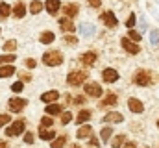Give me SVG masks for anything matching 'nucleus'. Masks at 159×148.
Segmentation results:
<instances>
[{
  "label": "nucleus",
  "mask_w": 159,
  "mask_h": 148,
  "mask_svg": "<svg viewBox=\"0 0 159 148\" xmlns=\"http://www.w3.org/2000/svg\"><path fill=\"white\" fill-rule=\"evenodd\" d=\"M43 63H44L46 67H57V65H61V63H63V56H61V52H59V50L44 52V56H43Z\"/></svg>",
  "instance_id": "f257e3e1"
},
{
  "label": "nucleus",
  "mask_w": 159,
  "mask_h": 148,
  "mask_svg": "<svg viewBox=\"0 0 159 148\" xmlns=\"http://www.w3.org/2000/svg\"><path fill=\"white\" fill-rule=\"evenodd\" d=\"M87 76H89V74L85 72V71H72V72L67 76V81H69V85L78 87V85H81V83L87 80Z\"/></svg>",
  "instance_id": "f03ea898"
},
{
  "label": "nucleus",
  "mask_w": 159,
  "mask_h": 148,
  "mask_svg": "<svg viewBox=\"0 0 159 148\" xmlns=\"http://www.w3.org/2000/svg\"><path fill=\"white\" fill-rule=\"evenodd\" d=\"M135 83L137 85H143V87H148L152 83V72L150 71H144V69L137 71L135 72Z\"/></svg>",
  "instance_id": "7ed1b4c3"
},
{
  "label": "nucleus",
  "mask_w": 159,
  "mask_h": 148,
  "mask_svg": "<svg viewBox=\"0 0 159 148\" xmlns=\"http://www.w3.org/2000/svg\"><path fill=\"white\" fill-rule=\"evenodd\" d=\"M20 133H24V120H15L11 126L6 128V135L7 137H17Z\"/></svg>",
  "instance_id": "20e7f679"
},
{
  "label": "nucleus",
  "mask_w": 159,
  "mask_h": 148,
  "mask_svg": "<svg viewBox=\"0 0 159 148\" xmlns=\"http://www.w3.org/2000/svg\"><path fill=\"white\" fill-rule=\"evenodd\" d=\"M85 95H87V96H93V98L102 96V87H100V83H96V81L85 83Z\"/></svg>",
  "instance_id": "39448f33"
},
{
  "label": "nucleus",
  "mask_w": 159,
  "mask_h": 148,
  "mask_svg": "<svg viewBox=\"0 0 159 148\" xmlns=\"http://www.w3.org/2000/svg\"><path fill=\"white\" fill-rule=\"evenodd\" d=\"M100 19H102V22H104L106 26H109V28H115V26L119 24V21H117V17L113 15V11H104V13L100 15Z\"/></svg>",
  "instance_id": "423d86ee"
},
{
  "label": "nucleus",
  "mask_w": 159,
  "mask_h": 148,
  "mask_svg": "<svg viewBox=\"0 0 159 148\" xmlns=\"http://www.w3.org/2000/svg\"><path fill=\"white\" fill-rule=\"evenodd\" d=\"M28 102L24 100V98H11L9 100V111H13V113H20V111L24 109V106H26Z\"/></svg>",
  "instance_id": "0eeeda50"
},
{
  "label": "nucleus",
  "mask_w": 159,
  "mask_h": 148,
  "mask_svg": "<svg viewBox=\"0 0 159 148\" xmlns=\"http://www.w3.org/2000/svg\"><path fill=\"white\" fill-rule=\"evenodd\" d=\"M122 46H124V50H126L128 54H139V50H141L139 43H133V41H129V39H122Z\"/></svg>",
  "instance_id": "6e6552de"
},
{
  "label": "nucleus",
  "mask_w": 159,
  "mask_h": 148,
  "mask_svg": "<svg viewBox=\"0 0 159 148\" xmlns=\"http://www.w3.org/2000/svg\"><path fill=\"white\" fill-rule=\"evenodd\" d=\"M102 78H104V81H106V83H115V81L119 80V72H117L115 69H104Z\"/></svg>",
  "instance_id": "1a4fd4ad"
},
{
  "label": "nucleus",
  "mask_w": 159,
  "mask_h": 148,
  "mask_svg": "<svg viewBox=\"0 0 159 148\" xmlns=\"http://www.w3.org/2000/svg\"><path fill=\"white\" fill-rule=\"evenodd\" d=\"M128 108H129L131 113H143L144 111V106H143V102L139 98H129L128 100Z\"/></svg>",
  "instance_id": "9d476101"
},
{
  "label": "nucleus",
  "mask_w": 159,
  "mask_h": 148,
  "mask_svg": "<svg viewBox=\"0 0 159 148\" xmlns=\"http://www.w3.org/2000/svg\"><path fill=\"white\" fill-rule=\"evenodd\" d=\"M63 13H65L67 19H72V17H76L80 13V6L78 4H67V6L63 7Z\"/></svg>",
  "instance_id": "9b49d317"
},
{
  "label": "nucleus",
  "mask_w": 159,
  "mask_h": 148,
  "mask_svg": "<svg viewBox=\"0 0 159 148\" xmlns=\"http://www.w3.org/2000/svg\"><path fill=\"white\" fill-rule=\"evenodd\" d=\"M80 59H81V63H83V65H87V67H93V65L96 63V54H94V52H85V54H83Z\"/></svg>",
  "instance_id": "f8f14e48"
},
{
  "label": "nucleus",
  "mask_w": 159,
  "mask_h": 148,
  "mask_svg": "<svg viewBox=\"0 0 159 148\" xmlns=\"http://www.w3.org/2000/svg\"><path fill=\"white\" fill-rule=\"evenodd\" d=\"M43 7H46V11H48L50 15H56V13L59 11V0H46Z\"/></svg>",
  "instance_id": "ddd939ff"
},
{
  "label": "nucleus",
  "mask_w": 159,
  "mask_h": 148,
  "mask_svg": "<svg viewBox=\"0 0 159 148\" xmlns=\"http://www.w3.org/2000/svg\"><path fill=\"white\" fill-rule=\"evenodd\" d=\"M59 28H61L63 32H74V30H76V26L72 24V21H70V19H67V17L59 19Z\"/></svg>",
  "instance_id": "4468645a"
},
{
  "label": "nucleus",
  "mask_w": 159,
  "mask_h": 148,
  "mask_svg": "<svg viewBox=\"0 0 159 148\" xmlns=\"http://www.w3.org/2000/svg\"><path fill=\"white\" fill-rule=\"evenodd\" d=\"M57 98H59V93H57V91H48V93H43V95H41V100L46 102V104H52V102H56Z\"/></svg>",
  "instance_id": "2eb2a0df"
},
{
  "label": "nucleus",
  "mask_w": 159,
  "mask_h": 148,
  "mask_svg": "<svg viewBox=\"0 0 159 148\" xmlns=\"http://www.w3.org/2000/svg\"><path fill=\"white\" fill-rule=\"evenodd\" d=\"M122 118H124V117H122L120 113H107L102 120H104V122H109V124H115V122H122Z\"/></svg>",
  "instance_id": "dca6fc26"
},
{
  "label": "nucleus",
  "mask_w": 159,
  "mask_h": 148,
  "mask_svg": "<svg viewBox=\"0 0 159 148\" xmlns=\"http://www.w3.org/2000/svg\"><path fill=\"white\" fill-rule=\"evenodd\" d=\"M61 109H63V106H61V104H48L44 111H46V115H48V117H52V115H59Z\"/></svg>",
  "instance_id": "f3484780"
},
{
  "label": "nucleus",
  "mask_w": 159,
  "mask_h": 148,
  "mask_svg": "<svg viewBox=\"0 0 159 148\" xmlns=\"http://www.w3.org/2000/svg\"><path fill=\"white\" fill-rule=\"evenodd\" d=\"M13 15H15V17H19V19H22V17L26 15V6H24L22 2H17V4H15V7H13Z\"/></svg>",
  "instance_id": "a211bd4d"
},
{
  "label": "nucleus",
  "mask_w": 159,
  "mask_h": 148,
  "mask_svg": "<svg viewBox=\"0 0 159 148\" xmlns=\"http://www.w3.org/2000/svg\"><path fill=\"white\" fill-rule=\"evenodd\" d=\"M15 74V67L13 65H2L0 67V78H9Z\"/></svg>",
  "instance_id": "6ab92c4d"
},
{
  "label": "nucleus",
  "mask_w": 159,
  "mask_h": 148,
  "mask_svg": "<svg viewBox=\"0 0 159 148\" xmlns=\"http://www.w3.org/2000/svg\"><path fill=\"white\" fill-rule=\"evenodd\" d=\"M39 137L43 139V141H52V139L56 137V132L46 130V128H41V130H39Z\"/></svg>",
  "instance_id": "aec40b11"
},
{
  "label": "nucleus",
  "mask_w": 159,
  "mask_h": 148,
  "mask_svg": "<svg viewBox=\"0 0 159 148\" xmlns=\"http://www.w3.org/2000/svg\"><path fill=\"white\" fill-rule=\"evenodd\" d=\"M89 118H91V111H89V109L80 111L78 117H76V124H78V126H80V124H85V122H87Z\"/></svg>",
  "instance_id": "412c9836"
},
{
  "label": "nucleus",
  "mask_w": 159,
  "mask_h": 148,
  "mask_svg": "<svg viewBox=\"0 0 159 148\" xmlns=\"http://www.w3.org/2000/svg\"><path fill=\"white\" fill-rule=\"evenodd\" d=\"M91 132H93V130H91V126H87V124H85V126L78 128V132H76V137H78V139H87V137L91 135Z\"/></svg>",
  "instance_id": "4be33fe9"
},
{
  "label": "nucleus",
  "mask_w": 159,
  "mask_h": 148,
  "mask_svg": "<svg viewBox=\"0 0 159 148\" xmlns=\"http://www.w3.org/2000/svg\"><path fill=\"white\" fill-rule=\"evenodd\" d=\"M54 39H56V35H54L52 32H43L41 37H39V41L43 44H50V43H54Z\"/></svg>",
  "instance_id": "5701e85b"
},
{
  "label": "nucleus",
  "mask_w": 159,
  "mask_h": 148,
  "mask_svg": "<svg viewBox=\"0 0 159 148\" xmlns=\"http://www.w3.org/2000/svg\"><path fill=\"white\" fill-rule=\"evenodd\" d=\"M115 104H117V95H113V93H111V95H107V96L102 100V104H100V106H102V108H107V106H115Z\"/></svg>",
  "instance_id": "b1692460"
},
{
  "label": "nucleus",
  "mask_w": 159,
  "mask_h": 148,
  "mask_svg": "<svg viewBox=\"0 0 159 148\" xmlns=\"http://www.w3.org/2000/svg\"><path fill=\"white\" fill-rule=\"evenodd\" d=\"M9 13H11V7H9L6 2H2V4H0V21H6V19L9 17Z\"/></svg>",
  "instance_id": "393cba45"
},
{
  "label": "nucleus",
  "mask_w": 159,
  "mask_h": 148,
  "mask_svg": "<svg viewBox=\"0 0 159 148\" xmlns=\"http://www.w3.org/2000/svg\"><path fill=\"white\" fill-rule=\"evenodd\" d=\"M113 135V130H111V126H107V128H104L102 132H100V137H102V143H109V137Z\"/></svg>",
  "instance_id": "a878e982"
},
{
  "label": "nucleus",
  "mask_w": 159,
  "mask_h": 148,
  "mask_svg": "<svg viewBox=\"0 0 159 148\" xmlns=\"http://www.w3.org/2000/svg\"><path fill=\"white\" fill-rule=\"evenodd\" d=\"M2 48H4V52H13V50L17 48V41L9 39V41H6V43L2 44Z\"/></svg>",
  "instance_id": "bb28decb"
},
{
  "label": "nucleus",
  "mask_w": 159,
  "mask_h": 148,
  "mask_svg": "<svg viewBox=\"0 0 159 148\" xmlns=\"http://www.w3.org/2000/svg\"><path fill=\"white\" fill-rule=\"evenodd\" d=\"M30 11H32L34 15H37V13H41V11H43V4H41L39 0H34V2L30 4Z\"/></svg>",
  "instance_id": "cd10ccee"
},
{
  "label": "nucleus",
  "mask_w": 159,
  "mask_h": 148,
  "mask_svg": "<svg viewBox=\"0 0 159 148\" xmlns=\"http://www.w3.org/2000/svg\"><path fill=\"white\" fill-rule=\"evenodd\" d=\"M93 30H94V26H91V24H87V22L80 24V32H81L83 35H91V34H93Z\"/></svg>",
  "instance_id": "c85d7f7f"
},
{
  "label": "nucleus",
  "mask_w": 159,
  "mask_h": 148,
  "mask_svg": "<svg viewBox=\"0 0 159 148\" xmlns=\"http://www.w3.org/2000/svg\"><path fill=\"white\" fill-rule=\"evenodd\" d=\"M65 145H67V135H61L52 143V148H63Z\"/></svg>",
  "instance_id": "c756f323"
},
{
  "label": "nucleus",
  "mask_w": 159,
  "mask_h": 148,
  "mask_svg": "<svg viewBox=\"0 0 159 148\" xmlns=\"http://www.w3.org/2000/svg\"><path fill=\"white\" fill-rule=\"evenodd\" d=\"M15 59H17V58H15L13 54H6V56H0V65H4V63L11 65V63H13Z\"/></svg>",
  "instance_id": "7c9ffc66"
},
{
  "label": "nucleus",
  "mask_w": 159,
  "mask_h": 148,
  "mask_svg": "<svg viewBox=\"0 0 159 148\" xmlns=\"http://www.w3.org/2000/svg\"><path fill=\"white\" fill-rule=\"evenodd\" d=\"M150 43L154 46H159V30H152L150 32Z\"/></svg>",
  "instance_id": "2f4dec72"
},
{
  "label": "nucleus",
  "mask_w": 159,
  "mask_h": 148,
  "mask_svg": "<svg viewBox=\"0 0 159 148\" xmlns=\"http://www.w3.org/2000/svg\"><path fill=\"white\" fill-rule=\"evenodd\" d=\"M22 89H24V83H22L20 80H19V81H15V83L11 85V91H13V93H20Z\"/></svg>",
  "instance_id": "473e14b6"
},
{
  "label": "nucleus",
  "mask_w": 159,
  "mask_h": 148,
  "mask_svg": "<svg viewBox=\"0 0 159 148\" xmlns=\"http://www.w3.org/2000/svg\"><path fill=\"white\" fill-rule=\"evenodd\" d=\"M52 124H54V118H50V117H44L41 120V128H52Z\"/></svg>",
  "instance_id": "72a5a7b5"
},
{
  "label": "nucleus",
  "mask_w": 159,
  "mask_h": 148,
  "mask_svg": "<svg viewBox=\"0 0 159 148\" xmlns=\"http://www.w3.org/2000/svg\"><path fill=\"white\" fill-rule=\"evenodd\" d=\"M129 41H133V43H141V34L135 32V30H129Z\"/></svg>",
  "instance_id": "f704fd0d"
},
{
  "label": "nucleus",
  "mask_w": 159,
  "mask_h": 148,
  "mask_svg": "<svg viewBox=\"0 0 159 148\" xmlns=\"http://www.w3.org/2000/svg\"><path fill=\"white\" fill-rule=\"evenodd\" d=\"M63 43H67V44H78V39L74 35H63Z\"/></svg>",
  "instance_id": "c9c22d12"
},
{
  "label": "nucleus",
  "mask_w": 159,
  "mask_h": 148,
  "mask_svg": "<svg viewBox=\"0 0 159 148\" xmlns=\"http://www.w3.org/2000/svg\"><path fill=\"white\" fill-rule=\"evenodd\" d=\"M122 143H124V135H117V137L113 139V148H120Z\"/></svg>",
  "instance_id": "e433bc0d"
},
{
  "label": "nucleus",
  "mask_w": 159,
  "mask_h": 148,
  "mask_svg": "<svg viewBox=\"0 0 159 148\" xmlns=\"http://www.w3.org/2000/svg\"><path fill=\"white\" fill-rule=\"evenodd\" d=\"M70 120H72V115H70L69 111H65V113L61 115V122H63V124H69Z\"/></svg>",
  "instance_id": "4c0bfd02"
},
{
  "label": "nucleus",
  "mask_w": 159,
  "mask_h": 148,
  "mask_svg": "<svg viewBox=\"0 0 159 148\" xmlns=\"http://www.w3.org/2000/svg\"><path fill=\"white\" fill-rule=\"evenodd\" d=\"M9 120H11V117H9V115H6V113H4V115H0V128H4Z\"/></svg>",
  "instance_id": "58836bf2"
},
{
  "label": "nucleus",
  "mask_w": 159,
  "mask_h": 148,
  "mask_svg": "<svg viewBox=\"0 0 159 148\" xmlns=\"http://www.w3.org/2000/svg\"><path fill=\"white\" fill-rule=\"evenodd\" d=\"M135 21H137V17H135V15H129V19L126 21V26H128V28L131 30V28L135 26Z\"/></svg>",
  "instance_id": "ea45409f"
},
{
  "label": "nucleus",
  "mask_w": 159,
  "mask_h": 148,
  "mask_svg": "<svg viewBox=\"0 0 159 148\" xmlns=\"http://www.w3.org/2000/svg\"><path fill=\"white\" fill-rule=\"evenodd\" d=\"M87 139H89V145H91V146H94V148H98V146H100V141H98L96 137H91V135H89Z\"/></svg>",
  "instance_id": "a19ab883"
},
{
  "label": "nucleus",
  "mask_w": 159,
  "mask_h": 148,
  "mask_svg": "<svg viewBox=\"0 0 159 148\" xmlns=\"http://www.w3.org/2000/svg\"><path fill=\"white\" fill-rule=\"evenodd\" d=\"M24 143H26V145H32V143H34V133L28 132V133L24 135Z\"/></svg>",
  "instance_id": "79ce46f5"
},
{
  "label": "nucleus",
  "mask_w": 159,
  "mask_h": 148,
  "mask_svg": "<svg viewBox=\"0 0 159 148\" xmlns=\"http://www.w3.org/2000/svg\"><path fill=\"white\" fill-rule=\"evenodd\" d=\"M100 4H102V0H89L91 7H100Z\"/></svg>",
  "instance_id": "37998d69"
},
{
  "label": "nucleus",
  "mask_w": 159,
  "mask_h": 148,
  "mask_svg": "<svg viewBox=\"0 0 159 148\" xmlns=\"http://www.w3.org/2000/svg\"><path fill=\"white\" fill-rule=\"evenodd\" d=\"M24 63H26V67H28V69H34V67H35V59H26Z\"/></svg>",
  "instance_id": "c03bdc74"
},
{
  "label": "nucleus",
  "mask_w": 159,
  "mask_h": 148,
  "mask_svg": "<svg viewBox=\"0 0 159 148\" xmlns=\"http://www.w3.org/2000/svg\"><path fill=\"white\" fill-rule=\"evenodd\" d=\"M83 102H85V96H76V98H74V104H83Z\"/></svg>",
  "instance_id": "a18cd8bd"
},
{
  "label": "nucleus",
  "mask_w": 159,
  "mask_h": 148,
  "mask_svg": "<svg viewBox=\"0 0 159 148\" xmlns=\"http://www.w3.org/2000/svg\"><path fill=\"white\" fill-rule=\"evenodd\" d=\"M20 78H22L20 81H30V80H32V76H30V74H26V72H22V76H20Z\"/></svg>",
  "instance_id": "49530a36"
},
{
  "label": "nucleus",
  "mask_w": 159,
  "mask_h": 148,
  "mask_svg": "<svg viewBox=\"0 0 159 148\" xmlns=\"http://www.w3.org/2000/svg\"><path fill=\"white\" fill-rule=\"evenodd\" d=\"M124 148H137V146H135V143H126Z\"/></svg>",
  "instance_id": "de8ad7c7"
},
{
  "label": "nucleus",
  "mask_w": 159,
  "mask_h": 148,
  "mask_svg": "<svg viewBox=\"0 0 159 148\" xmlns=\"http://www.w3.org/2000/svg\"><path fill=\"white\" fill-rule=\"evenodd\" d=\"M0 148H9V145L6 141H0Z\"/></svg>",
  "instance_id": "09e8293b"
},
{
  "label": "nucleus",
  "mask_w": 159,
  "mask_h": 148,
  "mask_svg": "<svg viewBox=\"0 0 159 148\" xmlns=\"http://www.w3.org/2000/svg\"><path fill=\"white\" fill-rule=\"evenodd\" d=\"M70 148H80V146H78V145H72V146H70Z\"/></svg>",
  "instance_id": "8fccbe9b"
},
{
  "label": "nucleus",
  "mask_w": 159,
  "mask_h": 148,
  "mask_svg": "<svg viewBox=\"0 0 159 148\" xmlns=\"http://www.w3.org/2000/svg\"><path fill=\"white\" fill-rule=\"evenodd\" d=\"M157 128H159V120H157Z\"/></svg>",
  "instance_id": "3c124183"
}]
</instances>
